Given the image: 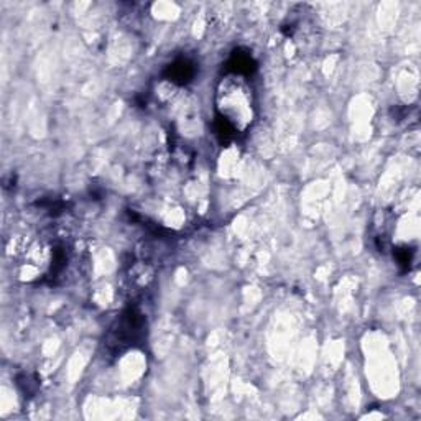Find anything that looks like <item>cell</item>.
Wrapping results in <instances>:
<instances>
[{
  "instance_id": "obj_1",
  "label": "cell",
  "mask_w": 421,
  "mask_h": 421,
  "mask_svg": "<svg viewBox=\"0 0 421 421\" xmlns=\"http://www.w3.org/2000/svg\"><path fill=\"white\" fill-rule=\"evenodd\" d=\"M216 115L226 119L237 133L247 130L255 119L253 91L242 76L226 74L216 87Z\"/></svg>"
},
{
  "instance_id": "obj_2",
  "label": "cell",
  "mask_w": 421,
  "mask_h": 421,
  "mask_svg": "<svg viewBox=\"0 0 421 421\" xmlns=\"http://www.w3.org/2000/svg\"><path fill=\"white\" fill-rule=\"evenodd\" d=\"M145 332H147V323L139 308H125L117 321L112 324L109 337L106 341L107 349L114 354H120L127 349L139 348L144 344Z\"/></svg>"
},
{
  "instance_id": "obj_3",
  "label": "cell",
  "mask_w": 421,
  "mask_h": 421,
  "mask_svg": "<svg viewBox=\"0 0 421 421\" xmlns=\"http://www.w3.org/2000/svg\"><path fill=\"white\" fill-rule=\"evenodd\" d=\"M258 68V62L252 53L245 48H236L232 49L231 56L226 62V74H234V76H250Z\"/></svg>"
},
{
  "instance_id": "obj_4",
  "label": "cell",
  "mask_w": 421,
  "mask_h": 421,
  "mask_svg": "<svg viewBox=\"0 0 421 421\" xmlns=\"http://www.w3.org/2000/svg\"><path fill=\"white\" fill-rule=\"evenodd\" d=\"M196 73H198V66L190 58H178L172 65L166 66L163 71V76L168 79L170 82L177 86H186L193 81Z\"/></svg>"
},
{
  "instance_id": "obj_5",
  "label": "cell",
  "mask_w": 421,
  "mask_h": 421,
  "mask_svg": "<svg viewBox=\"0 0 421 421\" xmlns=\"http://www.w3.org/2000/svg\"><path fill=\"white\" fill-rule=\"evenodd\" d=\"M212 130H214L216 139H218L220 145H229L237 137V130L232 127V124H229L226 119L219 117V115H216L214 117Z\"/></svg>"
},
{
  "instance_id": "obj_6",
  "label": "cell",
  "mask_w": 421,
  "mask_h": 421,
  "mask_svg": "<svg viewBox=\"0 0 421 421\" xmlns=\"http://www.w3.org/2000/svg\"><path fill=\"white\" fill-rule=\"evenodd\" d=\"M16 385L23 391L25 397H27V395L32 397V395L36 394V390H38V380L30 374H20L19 377H16Z\"/></svg>"
},
{
  "instance_id": "obj_7",
  "label": "cell",
  "mask_w": 421,
  "mask_h": 421,
  "mask_svg": "<svg viewBox=\"0 0 421 421\" xmlns=\"http://www.w3.org/2000/svg\"><path fill=\"white\" fill-rule=\"evenodd\" d=\"M413 250L408 247H397L394 249V257L395 260L398 262V265L402 266L403 272H408L410 270L411 264H413Z\"/></svg>"
},
{
  "instance_id": "obj_8",
  "label": "cell",
  "mask_w": 421,
  "mask_h": 421,
  "mask_svg": "<svg viewBox=\"0 0 421 421\" xmlns=\"http://www.w3.org/2000/svg\"><path fill=\"white\" fill-rule=\"evenodd\" d=\"M68 262V255H66V250L62 247H55L53 250V264H52V273L58 275L62 269L66 266Z\"/></svg>"
}]
</instances>
